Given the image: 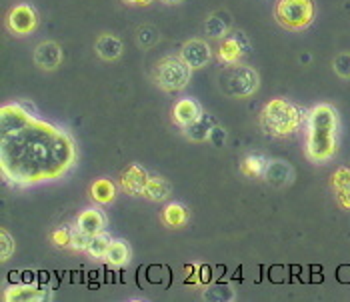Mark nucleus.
<instances>
[{
  "mask_svg": "<svg viewBox=\"0 0 350 302\" xmlns=\"http://www.w3.org/2000/svg\"><path fill=\"white\" fill-rule=\"evenodd\" d=\"M0 241H2V245H0V260L6 262V260L14 254V238L2 228V230H0Z\"/></svg>",
  "mask_w": 350,
  "mask_h": 302,
  "instance_id": "bb28decb",
  "label": "nucleus"
},
{
  "mask_svg": "<svg viewBox=\"0 0 350 302\" xmlns=\"http://www.w3.org/2000/svg\"><path fill=\"white\" fill-rule=\"evenodd\" d=\"M248 51V40L244 36V32H232L230 36H224L222 44H220V51H218V60L228 66V64H237L241 62V58L246 55Z\"/></svg>",
  "mask_w": 350,
  "mask_h": 302,
  "instance_id": "6e6552de",
  "label": "nucleus"
},
{
  "mask_svg": "<svg viewBox=\"0 0 350 302\" xmlns=\"http://www.w3.org/2000/svg\"><path fill=\"white\" fill-rule=\"evenodd\" d=\"M90 238H92V234L84 232V230H81V228L77 226V228H75V236H72V250L86 252V248L90 245Z\"/></svg>",
  "mask_w": 350,
  "mask_h": 302,
  "instance_id": "c85d7f7f",
  "label": "nucleus"
},
{
  "mask_svg": "<svg viewBox=\"0 0 350 302\" xmlns=\"http://www.w3.org/2000/svg\"><path fill=\"white\" fill-rule=\"evenodd\" d=\"M216 126V120L211 116V114H202L194 124H190L185 128V135L190 138V140H194V142H204V140H208L211 138V133H213V128Z\"/></svg>",
  "mask_w": 350,
  "mask_h": 302,
  "instance_id": "dca6fc26",
  "label": "nucleus"
},
{
  "mask_svg": "<svg viewBox=\"0 0 350 302\" xmlns=\"http://www.w3.org/2000/svg\"><path fill=\"white\" fill-rule=\"evenodd\" d=\"M192 68L180 56H164L157 62L154 68V81L166 92H178L185 90L190 83Z\"/></svg>",
  "mask_w": 350,
  "mask_h": 302,
  "instance_id": "39448f33",
  "label": "nucleus"
},
{
  "mask_svg": "<svg viewBox=\"0 0 350 302\" xmlns=\"http://www.w3.org/2000/svg\"><path fill=\"white\" fill-rule=\"evenodd\" d=\"M53 299L51 288L44 286H36L34 282H18V284H10L4 288L2 292V301L4 302H42Z\"/></svg>",
  "mask_w": 350,
  "mask_h": 302,
  "instance_id": "0eeeda50",
  "label": "nucleus"
},
{
  "mask_svg": "<svg viewBox=\"0 0 350 302\" xmlns=\"http://www.w3.org/2000/svg\"><path fill=\"white\" fill-rule=\"evenodd\" d=\"M34 62L42 70H54L62 62V49L56 42H53V40L40 42L36 46V51H34Z\"/></svg>",
  "mask_w": 350,
  "mask_h": 302,
  "instance_id": "ddd939ff",
  "label": "nucleus"
},
{
  "mask_svg": "<svg viewBox=\"0 0 350 302\" xmlns=\"http://www.w3.org/2000/svg\"><path fill=\"white\" fill-rule=\"evenodd\" d=\"M306 112L286 98H272L260 112V126L270 137H288L306 122Z\"/></svg>",
  "mask_w": 350,
  "mask_h": 302,
  "instance_id": "7ed1b4c3",
  "label": "nucleus"
},
{
  "mask_svg": "<svg viewBox=\"0 0 350 302\" xmlns=\"http://www.w3.org/2000/svg\"><path fill=\"white\" fill-rule=\"evenodd\" d=\"M124 2H129V4H133V6H148L152 0H124Z\"/></svg>",
  "mask_w": 350,
  "mask_h": 302,
  "instance_id": "72a5a7b5",
  "label": "nucleus"
},
{
  "mask_svg": "<svg viewBox=\"0 0 350 302\" xmlns=\"http://www.w3.org/2000/svg\"><path fill=\"white\" fill-rule=\"evenodd\" d=\"M278 25L288 30H302L314 20L312 0H278L274 8Z\"/></svg>",
  "mask_w": 350,
  "mask_h": 302,
  "instance_id": "423d86ee",
  "label": "nucleus"
},
{
  "mask_svg": "<svg viewBox=\"0 0 350 302\" xmlns=\"http://www.w3.org/2000/svg\"><path fill=\"white\" fill-rule=\"evenodd\" d=\"M224 140H226V131H224L222 126H218V124H216L215 128H213V133H211L208 142H213L215 146H222V144H224Z\"/></svg>",
  "mask_w": 350,
  "mask_h": 302,
  "instance_id": "7c9ffc66",
  "label": "nucleus"
},
{
  "mask_svg": "<svg viewBox=\"0 0 350 302\" xmlns=\"http://www.w3.org/2000/svg\"><path fill=\"white\" fill-rule=\"evenodd\" d=\"M38 27V16L36 10L30 4H16L8 12V28L14 34H30L34 28Z\"/></svg>",
  "mask_w": 350,
  "mask_h": 302,
  "instance_id": "1a4fd4ad",
  "label": "nucleus"
},
{
  "mask_svg": "<svg viewBox=\"0 0 350 302\" xmlns=\"http://www.w3.org/2000/svg\"><path fill=\"white\" fill-rule=\"evenodd\" d=\"M269 165L270 163L262 154H248L241 163V172L248 178H262V176H267Z\"/></svg>",
  "mask_w": 350,
  "mask_h": 302,
  "instance_id": "f3484780",
  "label": "nucleus"
},
{
  "mask_svg": "<svg viewBox=\"0 0 350 302\" xmlns=\"http://www.w3.org/2000/svg\"><path fill=\"white\" fill-rule=\"evenodd\" d=\"M159 42V30L154 27L138 28V44L140 46H152Z\"/></svg>",
  "mask_w": 350,
  "mask_h": 302,
  "instance_id": "a878e982",
  "label": "nucleus"
},
{
  "mask_svg": "<svg viewBox=\"0 0 350 302\" xmlns=\"http://www.w3.org/2000/svg\"><path fill=\"white\" fill-rule=\"evenodd\" d=\"M228 28H230V20L226 18V14H220V12L213 14L204 25L206 34L213 38H224L228 34Z\"/></svg>",
  "mask_w": 350,
  "mask_h": 302,
  "instance_id": "5701e85b",
  "label": "nucleus"
},
{
  "mask_svg": "<svg viewBox=\"0 0 350 302\" xmlns=\"http://www.w3.org/2000/svg\"><path fill=\"white\" fill-rule=\"evenodd\" d=\"M162 2H164V4H178L180 0H162Z\"/></svg>",
  "mask_w": 350,
  "mask_h": 302,
  "instance_id": "f704fd0d",
  "label": "nucleus"
},
{
  "mask_svg": "<svg viewBox=\"0 0 350 302\" xmlns=\"http://www.w3.org/2000/svg\"><path fill=\"white\" fill-rule=\"evenodd\" d=\"M161 219L166 226L178 228V226L187 224V220H189V210H187V206L180 204V202H170V204H166V206L162 208Z\"/></svg>",
  "mask_w": 350,
  "mask_h": 302,
  "instance_id": "6ab92c4d",
  "label": "nucleus"
},
{
  "mask_svg": "<svg viewBox=\"0 0 350 302\" xmlns=\"http://www.w3.org/2000/svg\"><path fill=\"white\" fill-rule=\"evenodd\" d=\"M96 53L103 60H116L122 55V42L112 34H103L96 40Z\"/></svg>",
  "mask_w": 350,
  "mask_h": 302,
  "instance_id": "aec40b11",
  "label": "nucleus"
},
{
  "mask_svg": "<svg viewBox=\"0 0 350 302\" xmlns=\"http://www.w3.org/2000/svg\"><path fill=\"white\" fill-rule=\"evenodd\" d=\"M77 226L88 234H98L107 226V217L98 208H86L77 217Z\"/></svg>",
  "mask_w": 350,
  "mask_h": 302,
  "instance_id": "4468645a",
  "label": "nucleus"
},
{
  "mask_svg": "<svg viewBox=\"0 0 350 302\" xmlns=\"http://www.w3.org/2000/svg\"><path fill=\"white\" fill-rule=\"evenodd\" d=\"M332 189L334 193H350V168H336V172L332 174Z\"/></svg>",
  "mask_w": 350,
  "mask_h": 302,
  "instance_id": "b1692460",
  "label": "nucleus"
},
{
  "mask_svg": "<svg viewBox=\"0 0 350 302\" xmlns=\"http://www.w3.org/2000/svg\"><path fill=\"white\" fill-rule=\"evenodd\" d=\"M180 58L189 64L192 70H198V68H204L211 62L213 51L204 40H189L180 49Z\"/></svg>",
  "mask_w": 350,
  "mask_h": 302,
  "instance_id": "9d476101",
  "label": "nucleus"
},
{
  "mask_svg": "<svg viewBox=\"0 0 350 302\" xmlns=\"http://www.w3.org/2000/svg\"><path fill=\"white\" fill-rule=\"evenodd\" d=\"M75 163L77 144L66 131L34 118L16 102L0 109V168L12 189L62 178Z\"/></svg>",
  "mask_w": 350,
  "mask_h": 302,
  "instance_id": "f257e3e1",
  "label": "nucleus"
},
{
  "mask_svg": "<svg viewBox=\"0 0 350 302\" xmlns=\"http://www.w3.org/2000/svg\"><path fill=\"white\" fill-rule=\"evenodd\" d=\"M72 236H75V228L70 226H60L51 234L54 247L58 248H72Z\"/></svg>",
  "mask_w": 350,
  "mask_h": 302,
  "instance_id": "393cba45",
  "label": "nucleus"
},
{
  "mask_svg": "<svg viewBox=\"0 0 350 302\" xmlns=\"http://www.w3.org/2000/svg\"><path fill=\"white\" fill-rule=\"evenodd\" d=\"M202 107L198 105V100L194 98H180L176 100V105L172 107V120L176 126L187 128L190 124H194L200 116H202Z\"/></svg>",
  "mask_w": 350,
  "mask_h": 302,
  "instance_id": "9b49d317",
  "label": "nucleus"
},
{
  "mask_svg": "<svg viewBox=\"0 0 350 302\" xmlns=\"http://www.w3.org/2000/svg\"><path fill=\"white\" fill-rule=\"evenodd\" d=\"M90 196L98 204H110L116 196V184L110 178H98L90 187Z\"/></svg>",
  "mask_w": 350,
  "mask_h": 302,
  "instance_id": "412c9836",
  "label": "nucleus"
},
{
  "mask_svg": "<svg viewBox=\"0 0 350 302\" xmlns=\"http://www.w3.org/2000/svg\"><path fill=\"white\" fill-rule=\"evenodd\" d=\"M338 148V114L330 105H317L306 116V156L323 165Z\"/></svg>",
  "mask_w": 350,
  "mask_h": 302,
  "instance_id": "f03ea898",
  "label": "nucleus"
},
{
  "mask_svg": "<svg viewBox=\"0 0 350 302\" xmlns=\"http://www.w3.org/2000/svg\"><path fill=\"white\" fill-rule=\"evenodd\" d=\"M332 66H334V72L338 74V77H342V79H350V55L349 53H342V55H338L334 58V62H332Z\"/></svg>",
  "mask_w": 350,
  "mask_h": 302,
  "instance_id": "cd10ccee",
  "label": "nucleus"
},
{
  "mask_svg": "<svg viewBox=\"0 0 350 302\" xmlns=\"http://www.w3.org/2000/svg\"><path fill=\"white\" fill-rule=\"evenodd\" d=\"M110 243H112V241H110V236H108L105 230H103V232H98V234H92L90 245H88V248H86V254H88L90 258L105 260L108 248H110Z\"/></svg>",
  "mask_w": 350,
  "mask_h": 302,
  "instance_id": "4be33fe9",
  "label": "nucleus"
},
{
  "mask_svg": "<svg viewBox=\"0 0 350 302\" xmlns=\"http://www.w3.org/2000/svg\"><path fill=\"white\" fill-rule=\"evenodd\" d=\"M218 83H220V90L226 94V96H232V98H246V96H252L256 90H258V72L252 68V66H244V64H228L220 77H218Z\"/></svg>",
  "mask_w": 350,
  "mask_h": 302,
  "instance_id": "20e7f679",
  "label": "nucleus"
},
{
  "mask_svg": "<svg viewBox=\"0 0 350 302\" xmlns=\"http://www.w3.org/2000/svg\"><path fill=\"white\" fill-rule=\"evenodd\" d=\"M213 280V269L208 264H198V286H208Z\"/></svg>",
  "mask_w": 350,
  "mask_h": 302,
  "instance_id": "c756f323",
  "label": "nucleus"
},
{
  "mask_svg": "<svg viewBox=\"0 0 350 302\" xmlns=\"http://www.w3.org/2000/svg\"><path fill=\"white\" fill-rule=\"evenodd\" d=\"M336 194V202L340 208L345 210H350V193H334Z\"/></svg>",
  "mask_w": 350,
  "mask_h": 302,
  "instance_id": "473e14b6",
  "label": "nucleus"
},
{
  "mask_svg": "<svg viewBox=\"0 0 350 302\" xmlns=\"http://www.w3.org/2000/svg\"><path fill=\"white\" fill-rule=\"evenodd\" d=\"M185 273H187L185 282L192 284V286H198V264H187L185 266Z\"/></svg>",
  "mask_w": 350,
  "mask_h": 302,
  "instance_id": "2f4dec72",
  "label": "nucleus"
},
{
  "mask_svg": "<svg viewBox=\"0 0 350 302\" xmlns=\"http://www.w3.org/2000/svg\"><path fill=\"white\" fill-rule=\"evenodd\" d=\"M150 174L146 172V168L140 165H131L124 172H122V178H120V184L124 189V193L131 194V196H142L144 189H146V182H148Z\"/></svg>",
  "mask_w": 350,
  "mask_h": 302,
  "instance_id": "f8f14e48",
  "label": "nucleus"
},
{
  "mask_svg": "<svg viewBox=\"0 0 350 302\" xmlns=\"http://www.w3.org/2000/svg\"><path fill=\"white\" fill-rule=\"evenodd\" d=\"M170 193H172V187H170V182L166 178H162V176H150L142 196L148 198V200H152V202H162V200H166L170 196Z\"/></svg>",
  "mask_w": 350,
  "mask_h": 302,
  "instance_id": "a211bd4d",
  "label": "nucleus"
},
{
  "mask_svg": "<svg viewBox=\"0 0 350 302\" xmlns=\"http://www.w3.org/2000/svg\"><path fill=\"white\" fill-rule=\"evenodd\" d=\"M131 258H133V252L124 241H112L107 256H105V262H108L114 269H124L131 264Z\"/></svg>",
  "mask_w": 350,
  "mask_h": 302,
  "instance_id": "2eb2a0df",
  "label": "nucleus"
}]
</instances>
